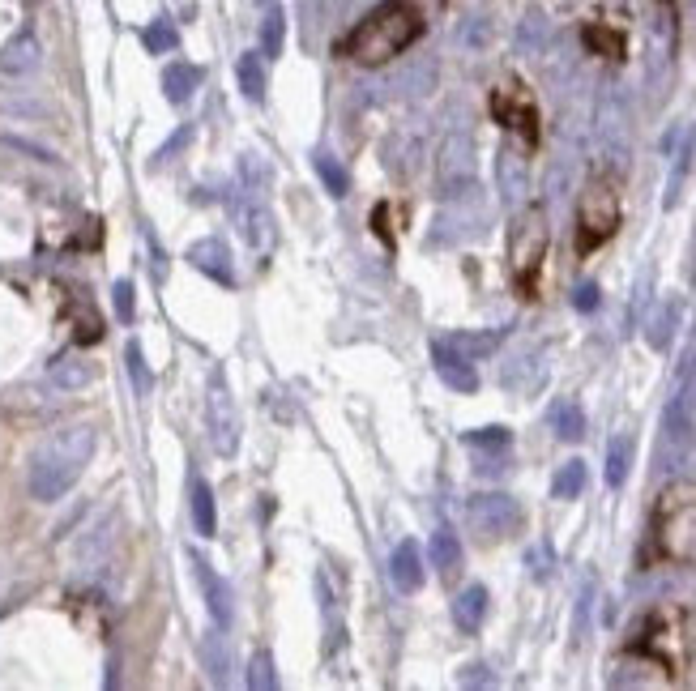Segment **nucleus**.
I'll return each instance as SVG.
<instances>
[{
  "instance_id": "f257e3e1",
  "label": "nucleus",
  "mask_w": 696,
  "mask_h": 691,
  "mask_svg": "<svg viewBox=\"0 0 696 691\" xmlns=\"http://www.w3.org/2000/svg\"><path fill=\"white\" fill-rule=\"evenodd\" d=\"M423 26L427 22L415 0H385L342 39V56L363 64V69H381V64L398 60L410 43H419Z\"/></svg>"
},
{
  "instance_id": "f03ea898",
  "label": "nucleus",
  "mask_w": 696,
  "mask_h": 691,
  "mask_svg": "<svg viewBox=\"0 0 696 691\" xmlns=\"http://www.w3.org/2000/svg\"><path fill=\"white\" fill-rule=\"evenodd\" d=\"M94 457V427L86 423H73V427H60L56 436H47L35 457H30V495L39 504H56L77 487V478L86 474V465Z\"/></svg>"
},
{
  "instance_id": "7ed1b4c3",
  "label": "nucleus",
  "mask_w": 696,
  "mask_h": 691,
  "mask_svg": "<svg viewBox=\"0 0 696 691\" xmlns=\"http://www.w3.org/2000/svg\"><path fill=\"white\" fill-rule=\"evenodd\" d=\"M688 645H692V632H688V610L679 606H658L645 615V623L632 632V645L628 653L650 662L658 670H667V679H679L684 674V662H688Z\"/></svg>"
},
{
  "instance_id": "20e7f679",
  "label": "nucleus",
  "mask_w": 696,
  "mask_h": 691,
  "mask_svg": "<svg viewBox=\"0 0 696 691\" xmlns=\"http://www.w3.org/2000/svg\"><path fill=\"white\" fill-rule=\"evenodd\" d=\"M547 248H551L547 214L539 210V205H526L509 227V278H513V291L521 299H539V278H543Z\"/></svg>"
},
{
  "instance_id": "39448f33",
  "label": "nucleus",
  "mask_w": 696,
  "mask_h": 691,
  "mask_svg": "<svg viewBox=\"0 0 696 691\" xmlns=\"http://www.w3.org/2000/svg\"><path fill=\"white\" fill-rule=\"evenodd\" d=\"M654 542L667 559L696 564V487H671L654 512Z\"/></svg>"
},
{
  "instance_id": "423d86ee",
  "label": "nucleus",
  "mask_w": 696,
  "mask_h": 691,
  "mask_svg": "<svg viewBox=\"0 0 696 691\" xmlns=\"http://www.w3.org/2000/svg\"><path fill=\"white\" fill-rule=\"evenodd\" d=\"M620 188H615L611 180H590L577 201V252L590 256L607 244V239L620 231Z\"/></svg>"
},
{
  "instance_id": "0eeeda50",
  "label": "nucleus",
  "mask_w": 696,
  "mask_h": 691,
  "mask_svg": "<svg viewBox=\"0 0 696 691\" xmlns=\"http://www.w3.org/2000/svg\"><path fill=\"white\" fill-rule=\"evenodd\" d=\"M492 116L509 133H517L526 146L539 141V107H534V94L526 90V82H517V77H509V82H500L492 90Z\"/></svg>"
},
{
  "instance_id": "6e6552de",
  "label": "nucleus",
  "mask_w": 696,
  "mask_h": 691,
  "mask_svg": "<svg viewBox=\"0 0 696 691\" xmlns=\"http://www.w3.org/2000/svg\"><path fill=\"white\" fill-rule=\"evenodd\" d=\"M205 414H210V440L218 457H235L240 453V410L227 389V380L214 372L210 380V397H205Z\"/></svg>"
},
{
  "instance_id": "1a4fd4ad",
  "label": "nucleus",
  "mask_w": 696,
  "mask_h": 691,
  "mask_svg": "<svg viewBox=\"0 0 696 691\" xmlns=\"http://www.w3.org/2000/svg\"><path fill=\"white\" fill-rule=\"evenodd\" d=\"M231 214L235 222H240V231L248 239V248L265 256L274 248V239H278V227H274V214H270V205H265L261 197H248V192H235L231 197Z\"/></svg>"
},
{
  "instance_id": "9d476101",
  "label": "nucleus",
  "mask_w": 696,
  "mask_h": 691,
  "mask_svg": "<svg viewBox=\"0 0 696 691\" xmlns=\"http://www.w3.org/2000/svg\"><path fill=\"white\" fill-rule=\"evenodd\" d=\"M188 564H193L201 598H205V606H210V619L218 623V628H227V623H231V589H227V581L210 568V559L197 555V551H188Z\"/></svg>"
},
{
  "instance_id": "9b49d317",
  "label": "nucleus",
  "mask_w": 696,
  "mask_h": 691,
  "mask_svg": "<svg viewBox=\"0 0 696 691\" xmlns=\"http://www.w3.org/2000/svg\"><path fill=\"white\" fill-rule=\"evenodd\" d=\"M188 265L201 269L205 278H214L218 286H235V265H231V248L223 239H197L188 248Z\"/></svg>"
},
{
  "instance_id": "f8f14e48",
  "label": "nucleus",
  "mask_w": 696,
  "mask_h": 691,
  "mask_svg": "<svg viewBox=\"0 0 696 691\" xmlns=\"http://www.w3.org/2000/svg\"><path fill=\"white\" fill-rule=\"evenodd\" d=\"M188 508H193V525L201 538H214L218 534V512H214V491L210 482H205L201 474L188 478Z\"/></svg>"
},
{
  "instance_id": "ddd939ff",
  "label": "nucleus",
  "mask_w": 696,
  "mask_h": 691,
  "mask_svg": "<svg viewBox=\"0 0 696 691\" xmlns=\"http://www.w3.org/2000/svg\"><path fill=\"white\" fill-rule=\"evenodd\" d=\"M270 188H274V167H270V158L244 154V158H240V192L265 201V197H270Z\"/></svg>"
},
{
  "instance_id": "4468645a",
  "label": "nucleus",
  "mask_w": 696,
  "mask_h": 691,
  "mask_svg": "<svg viewBox=\"0 0 696 691\" xmlns=\"http://www.w3.org/2000/svg\"><path fill=\"white\" fill-rule=\"evenodd\" d=\"M393 585L406 589V593L423 585V559H419L415 542H402L398 551H393Z\"/></svg>"
},
{
  "instance_id": "2eb2a0df",
  "label": "nucleus",
  "mask_w": 696,
  "mask_h": 691,
  "mask_svg": "<svg viewBox=\"0 0 696 691\" xmlns=\"http://www.w3.org/2000/svg\"><path fill=\"white\" fill-rule=\"evenodd\" d=\"M581 39H585V47H590L594 56H607V60H624V35L615 26H603V22H590L581 30Z\"/></svg>"
},
{
  "instance_id": "dca6fc26",
  "label": "nucleus",
  "mask_w": 696,
  "mask_h": 691,
  "mask_svg": "<svg viewBox=\"0 0 696 691\" xmlns=\"http://www.w3.org/2000/svg\"><path fill=\"white\" fill-rule=\"evenodd\" d=\"M90 363L86 359H77V355H60L56 363H52V384H56V389H86V384H90Z\"/></svg>"
},
{
  "instance_id": "f3484780",
  "label": "nucleus",
  "mask_w": 696,
  "mask_h": 691,
  "mask_svg": "<svg viewBox=\"0 0 696 691\" xmlns=\"http://www.w3.org/2000/svg\"><path fill=\"white\" fill-rule=\"evenodd\" d=\"M35 64H39L35 35H18L5 52H0V69H9V73H26V69H35Z\"/></svg>"
},
{
  "instance_id": "a211bd4d",
  "label": "nucleus",
  "mask_w": 696,
  "mask_h": 691,
  "mask_svg": "<svg viewBox=\"0 0 696 691\" xmlns=\"http://www.w3.org/2000/svg\"><path fill=\"white\" fill-rule=\"evenodd\" d=\"M312 163H316V175H321V184L329 188V197H346V188H351V175H346V167L338 163V158L329 154V150H316Z\"/></svg>"
},
{
  "instance_id": "6ab92c4d",
  "label": "nucleus",
  "mask_w": 696,
  "mask_h": 691,
  "mask_svg": "<svg viewBox=\"0 0 696 691\" xmlns=\"http://www.w3.org/2000/svg\"><path fill=\"white\" fill-rule=\"evenodd\" d=\"M201 82V73L193 69V64H171V69L163 73V90L171 103H184L188 94H193V86Z\"/></svg>"
},
{
  "instance_id": "aec40b11",
  "label": "nucleus",
  "mask_w": 696,
  "mask_h": 691,
  "mask_svg": "<svg viewBox=\"0 0 696 691\" xmlns=\"http://www.w3.org/2000/svg\"><path fill=\"white\" fill-rule=\"evenodd\" d=\"M201 657H205V670H210V679L223 687L227 683V645H223V636L210 632L201 640Z\"/></svg>"
},
{
  "instance_id": "412c9836",
  "label": "nucleus",
  "mask_w": 696,
  "mask_h": 691,
  "mask_svg": "<svg viewBox=\"0 0 696 691\" xmlns=\"http://www.w3.org/2000/svg\"><path fill=\"white\" fill-rule=\"evenodd\" d=\"M248 687L252 691H274L278 687V674H274V657L270 653H257L248 666Z\"/></svg>"
},
{
  "instance_id": "4be33fe9",
  "label": "nucleus",
  "mask_w": 696,
  "mask_h": 691,
  "mask_svg": "<svg viewBox=\"0 0 696 691\" xmlns=\"http://www.w3.org/2000/svg\"><path fill=\"white\" fill-rule=\"evenodd\" d=\"M240 86H244L248 99H261V94H265V73H261V56L257 52H248L240 60Z\"/></svg>"
},
{
  "instance_id": "5701e85b",
  "label": "nucleus",
  "mask_w": 696,
  "mask_h": 691,
  "mask_svg": "<svg viewBox=\"0 0 696 691\" xmlns=\"http://www.w3.org/2000/svg\"><path fill=\"white\" fill-rule=\"evenodd\" d=\"M124 359H129V372H133V389L146 397L150 389H154V376H150V367H146V359H141V346L137 342H129V350H124Z\"/></svg>"
},
{
  "instance_id": "b1692460",
  "label": "nucleus",
  "mask_w": 696,
  "mask_h": 691,
  "mask_svg": "<svg viewBox=\"0 0 696 691\" xmlns=\"http://www.w3.org/2000/svg\"><path fill=\"white\" fill-rule=\"evenodd\" d=\"M146 47L150 52H171V47H176V30H171L167 22H154V26H146Z\"/></svg>"
},
{
  "instance_id": "393cba45",
  "label": "nucleus",
  "mask_w": 696,
  "mask_h": 691,
  "mask_svg": "<svg viewBox=\"0 0 696 691\" xmlns=\"http://www.w3.org/2000/svg\"><path fill=\"white\" fill-rule=\"evenodd\" d=\"M112 299H116V316L124 320V325H129V320H133V282L120 278V282L112 286Z\"/></svg>"
},
{
  "instance_id": "a878e982",
  "label": "nucleus",
  "mask_w": 696,
  "mask_h": 691,
  "mask_svg": "<svg viewBox=\"0 0 696 691\" xmlns=\"http://www.w3.org/2000/svg\"><path fill=\"white\" fill-rule=\"evenodd\" d=\"M479 615H483V589L462 593V602H457V619H462V623H479Z\"/></svg>"
},
{
  "instance_id": "bb28decb",
  "label": "nucleus",
  "mask_w": 696,
  "mask_h": 691,
  "mask_svg": "<svg viewBox=\"0 0 696 691\" xmlns=\"http://www.w3.org/2000/svg\"><path fill=\"white\" fill-rule=\"evenodd\" d=\"M436 359H440V372H445L449 384H457V389H470V384H474L470 372H462V367H457V363L445 355V346H436Z\"/></svg>"
},
{
  "instance_id": "cd10ccee",
  "label": "nucleus",
  "mask_w": 696,
  "mask_h": 691,
  "mask_svg": "<svg viewBox=\"0 0 696 691\" xmlns=\"http://www.w3.org/2000/svg\"><path fill=\"white\" fill-rule=\"evenodd\" d=\"M146 244H150V269H154V282H163L167 278V252L158 248V239L146 231Z\"/></svg>"
},
{
  "instance_id": "c85d7f7f",
  "label": "nucleus",
  "mask_w": 696,
  "mask_h": 691,
  "mask_svg": "<svg viewBox=\"0 0 696 691\" xmlns=\"http://www.w3.org/2000/svg\"><path fill=\"white\" fill-rule=\"evenodd\" d=\"M436 559H440V568H445V572H453V564H457V542L449 534L436 538Z\"/></svg>"
},
{
  "instance_id": "c756f323",
  "label": "nucleus",
  "mask_w": 696,
  "mask_h": 691,
  "mask_svg": "<svg viewBox=\"0 0 696 691\" xmlns=\"http://www.w3.org/2000/svg\"><path fill=\"white\" fill-rule=\"evenodd\" d=\"M282 47V13H270V22H265V52H278Z\"/></svg>"
},
{
  "instance_id": "7c9ffc66",
  "label": "nucleus",
  "mask_w": 696,
  "mask_h": 691,
  "mask_svg": "<svg viewBox=\"0 0 696 691\" xmlns=\"http://www.w3.org/2000/svg\"><path fill=\"white\" fill-rule=\"evenodd\" d=\"M188 137H193V128H180V133H176V137H171V141H167V146H163V150H158V154H154V167H163V163H167V158H171V154H176V150L184 146V141H188Z\"/></svg>"
},
{
  "instance_id": "2f4dec72",
  "label": "nucleus",
  "mask_w": 696,
  "mask_h": 691,
  "mask_svg": "<svg viewBox=\"0 0 696 691\" xmlns=\"http://www.w3.org/2000/svg\"><path fill=\"white\" fill-rule=\"evenodd\" d=\"M556 491H560V495H573V491H581V465H573V470H564V474H560Z\"/></svg>"
},
{
  "instance_id": "473e14b6",
  "label": "nucleus",
  "mask_w": 696,
  "mask_h": 691,
  "mask_svg": "<svg viewBox=\"0 0 696 691\" xmlns=\"http://www.w3.org/2000/svg\"><path fill=\"white\" fill-rule=\"evenodd\" d=\"M624 444H615V453H611V482H620L624 478Z\"/></svg>"
}]
</instances>
